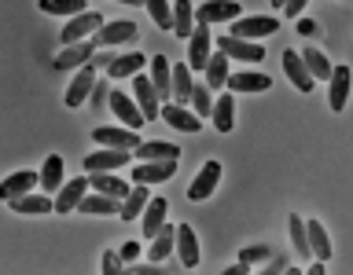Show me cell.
I'll list each match as a JSON object with an SVG mask.
<instances>
[{
    "instance_id": "obj_43",
    "label": "cell",
    "mask_w": 353,
    "mask_h": 275,
    "mask_svg": "<svg viewBox=\"0 0 353 275\" xmlns=\"http://www.w3.org/2000/svg\"><path fill=\"white\" fill-rule=\"evenodd\" d=\"M305 4H309V0H287V4H283V15H287V19H298Z\"/></svg>"
},
{
    "instance_id": "obj_33",
    "label": "cell",
    "mask_w": 353,
    "mask_h": 275,
    "mask_svg": "<svg viewBox=\"0 0 353 275\" xmlns=\"http://www.w3.org/2000/svg\"><path fill=\"white\" fill-rule=\"evenodd\" d=\"M165 209H170L165 198H151L143 209V235H159V228L165 224Z\"/></svg>"
},
{
    "instance_id": "obj_27",
    "label": "cell",
    "mask_w": 353,
    "mask_h": 275,
    "mask_svg": "<svg viewBox=\"0 0 353 275\" xmlns=\"http://www.w3.org/2000/svg\"><path fill=\"white\" fill-rule=\"evenodd\" d=\"M143 63H148V55H140V52H132V55H114V63L107 66V77H137L143 70Z\"/></svg>"
},
{
    "instance_id": "obj_30",
    "label": "cell",
    "mask_w": 353,
    "mask_h": 275,
    "mask_svg": "<svg viewBox=\"0 0 353 275\" xmlns=\"http://www.w3.org/2000/svg\"><path fill=\"white\" fill-rule=\"evenodd\" d=\"M217 132H232L236 129V103H232V96H221L214 103V114H210Z\"/></svg>"
},
{
    "instance_id": "obj_12",
    "label": "cell",
    "mask_w": 353,
    "mask_h": 275,
    "mask_svg": "<svg viewBox=\"0 0 353 275\" xmlns=\"http://www.w3.org/2000/svg\"><path fill=\"white\" fill-rule=\"evenodd\" d=\"M206 63H210V26L199 22L195 33L188 37V66L192 70H206Z\"/></svg>"
},
{
    "instance_id": "obj_36",
    "label": "cell",
    "mask_w": 353,
    "mask_h": 275,
    "mask_svg": "<svg viewBox=\"0 0 353 275\" xmlns=\"http://www.w3.org/2000/svg\"><path fill=\"white\" fill-rule=\"evenodd\" d=\"M11 209L15 213H52L55 202L44 195H22V198H11Z\"/></svg>"
},
{
    "instance_id": "obj_35",
    "label": "cell",
    "mask_w": 353,
    "mask_h": 275,
    "mask_svg": "<svg viewBox=\"0 0 353 275\" xmlns=\"http://www.w3.org/2000/svg\"><path fill=\"white\" fill-rule=\"evenodd\" d=\"M173 246H176V228L162 224V228H159V235H154V242H151V261H154V264L165 261V257L173 253Z\"/></svg>"
},
{
    "instance_id": "obj_22",
    "label": "cell",
    "mask_w": 353,
    "mask_h": 275,
    "mask_svg": "<svg viewBox=\"0 0 353 275\" xmlns=\"http://www.w3.org/2000/svg\"><path fill=\"white\" fill-rule=\"evenodd\" d=\"M88 180H92V191H103L110 198H121V202H125L129 191H132V184H125L121 176H110V173H88Z\"/></svg>"
},
{
    "instance_id": "obj_26",
    "label": "cell",
    "mask_w": 353,
    "mask_h": 275,
    "mask_svg": "<svg viewBox=\"0 0 353 275\" xmlns=\"http://www.w3.org/2000/svg\"><path fill=\"white\" fill-rule=\"evenodd\" d=\"M176 250H181V268H195L199 264V239L188 224L176 228Z\"/></svg>"
},
{
    "instance_id": "obj_16",
    "label": "cell",
    "mask_w": 353,
    "mask_h": 275,
    "mask_svg": "<svg viewBox=\"0 0 353 275\" xmlns=\"http://www.w3.org/2000/svg\"><path fill=\"white\" fill-rule=\"evenodd\" d=\"M173 173H176V162H140L137 169H132V180L151 187V184H165Z\"/></svg>"
},
{
    "instance_id": "obj_7",
    "label": "cell",
    "mask_w": 353,
    "mask_h": 275,
    "mask_svg": "<svg viewBox=\"0 0 353 275\" xmlns=\"http://www.w3.org/2000/svg\"><path fill=\"white\" fill-rule=\"evenodd\" d=\"M88 187H92L88 176H77V180L63 184L59 191H55V213H70V209H77V206H81V198L88 195Z\"/></svg>"
},
{
    "instance_id": "obj_17",
    "label": "cell",
    "mask_w": 353,
    "mask_h": 275,
    "mask_svg": "<svg viewBox=\"0 0 353 275\" xmlns=\"http://www.w3.org/2000/svg\"><path fill=\"white\" fill-rule=\"evenodd\" d=\"M96 48L103 44H125V41H137V22H110V26H99L92 33Z\"/></svg>"
},
{
    "instance_id": "obj_32",
    "label": "cell",
    "mask_w": 353,
    "mask_h": 275,
    "mask_svg": "<svg viewBox=\"0 0 353 275\" xmlns=\"http://www.w3.org/2000/svg\"><path fill=\"white\" fill-rule=\"evenodd\" d=\"M203 74H206V85H210V88H225L228 77H232V74H228V55H225V52L210 55V63H206Z\"/></svg>"
},
{
    "instance_id": "obj_46",
    "label": "cell",
    "mask_w": 353,
    "mask_h": 275,
    "mask_svg": "<svg viewBox=\"0 0 353 275\" xmlns=\"http://www.w3.org/2000/svg\"><path fill=\"white\" fill-rule=\"evenodd\" d=\"M298 33H302V37H313V33H316V22H313V19H298Z\"/></svg>"
},
{
    "instance_id": "obj_41",
    "label": "cell",
    "mask_w": 353,
    "mask_h": 275,
    "mask_svg": "<svg viewBox=\"0 0 353 275\" xmlns=\"http://www.w3.org/2000/svg\"><path fill=\"white\" fill-rule=\"evenodd\" d=\"M214 103H217V99H210V85H195V92H192L195 114L199 118H210V114H214Z\"/></svg>"
},
{
    "instance_id": "obj_9",
    "label": "cell",
    "mask_w": 353,
    "mask_h": 275,
    "mask_svg": "<svg viewBox=\"0 0 353 275\" xmlns=\"http://www.w3.org/2000/svg\"><path fill=\"white\" fill-rule=\"evenodd\" d=\"M232 19H239V0H206L195 11V22H203V26H210V22H232Z\"/></svg>"
},
{
    "instance_id": "obj_40",
    "label": "cell",
    "mask_w": 353,
    "mask_h": 275,
    "mask_svg": "<svg viewBox=\"0 0 353 275\" xmlns=\"http://www.w3.org/2000/svg\"><path fill=\"white\" fill-rule=\"evenodd\" d=\"M148 11H151L154 26L173 33V4H170V0H148Z\"/></svg>"
},
{
    "instance_id": "obj_29",
    "label": "cell",
    "mask_w": 353,
    "mask_h": 275,
    "mask_svg": "<svg viewBox=\"0 0 353 275\" xmlns=\"http://www.w3.org/2000/svg\"><path fill=\"white\" fill-rule=\"evenodd\" d=\"M225 88H232V92H265V88H272V77H265V74H232Z\"/></svg>"
},
{
    "instance_id": "obj_39",
    "label": "cell",
    "mask_w": 353,
    "mask_h": 275,
    "mask_svg": "<svg viewBox=\"0 0 353 275\" xmlns=\"http://www.w3.org/2000/svg\"><path fill=\"white\" fill-rule=\"evenodd\" d=\"M302 59H305L309 74H313L316 81H327V77H331V70H335V66H331V63H327V59H324V55H320L316 48H305V52H302Z\"/></svg>"
},
{
    "instance_id": "obj_15",
    "label": "cell",
    "mask_w": 353,
    "mask_h": 275,
    "mask_svg": "<svg viewBox=\"0 0 353 275\" xmlns=\"http://www.w3.org/2000/svg\"><path fill=\"white\" fill-rule=\"evenodd\" d=\"M162 121L176 132H199L203 129V118L188 114V107H176V103H162Z\"/></svg>"
},
{
    "instance_id": "obj_4",
    "label": "cell",
    "mask_w": 353,
    "mask_h": 275,
    "mask_svg": "<svg viewBox=\"0 0 353 275\" xmlns=\"http://www.w3.org/2000/svg\"><path fill=\"white\" fill-rule=\"evenodd\" d=\"M327 81H331V85H327V107L339 114V110H346V99H350V88H353L350 66H335Z\"/></svg>"
},
{
    "instance_id": "obj_47",
    "label": "cell",
    "mask_w": 353,
    "mask_h": 275,
    "mask_svg": "<svg viewBox=\"0 0 353 275\" xmlns=\"http://www.w3.org/2000/svg\"><path fill=\"white\" fill-rule=\"evenodd\" d=\"M247 272H250L247 261H239V264H232V268H228V275H247Z\"/></svg>"
},
{
    "instance_id": "obj_48",
    "label": "cell",
    "mask_w": 353,
    "mask_h": 275,
    "mask_svg": "<svg viewBox=\"0 0 353 275\" xmlns=\"http://www.w3.org/2000/svg\"><path fill=\"white\" fill-rule=\"evenodd\" d=\"M118 4H148V0H118Z\"/></svg>"
},
{
    "instance_id": "obj_1",
    "label": "cell",
    "mask_w": 353,
    "mask_h": 275,
    "mask_svg": "<svg viewBox=\"0 0 353 275\" xmlns=\"http://www.w3.org/2000/svg\"><path fill=\"white\" fill-rule=\"evenodd\" d=\"M280 30V22L272 15H250V19H236L232 26V37H243V41H261V37H272Z\"/></svg>"
},
{
    "instance_id": "obj_44",
    "label": "cell",
    "mask_w": 353,
    "mask_h": 275,
    "mask_svg": "<svg viewBox=\"0 0 353 275\" xmlns=\"http://www.w3.org/2000/svg\"><path fill=\"white\" fill-rule=\"evenodd\" d=\"M118 257L125 261V264H129V261H137V257H140V246H137V242H125V246H121V253H118Z\"/></svg>"
},
{
    "instance_id": "obj_45",
    "label": "cell",
    "mask_w": 353,
    "mask_h": 275,
    "mask_svg": "<svg viewBox=\"0 0 353 275\" xmlns=\"http://www.w3.org/2000/svg\"><path fill=\"white\" fill-rule=\"evenodd\" d=\"M103 272L107 275H118V253H103Z\"/></svg>"
},
{
    "instance_id": "obj_2",
    "label": "cell",
    "mask_w": 353,
    "mask_h": 275,
    "mask_svg": "<svg viewBox=\"0 0 353 275\" xmlns=\"http://www.w3.org/2000/svg\"><path fill=\"white\" fill-rule=\"evenodd\" d=\"M132 158V151H118V147H107V151H92L85 158V173H118L125 169Z\"/></svg>"
},
{
    "instance_id": "obj_19",
    "label": "cell",
    "mask_w": 353,
    "mask_h": 275,
    "mask_svg": "<svg viewBox=\"0 0 353 275\" xmlns=\"http://www.w3.org/2000/svg\"><path fill=\"white\" fill-rule=\"evenodd\" d=\"M96 55V41H81V44H66V48L59 52V59H55V66L59 70H74V66H88V59Z\"/></svg>"
},
{
    "instance_id": "obj_13",
    "label": "cell",
    "mask_w": 353,
    "mask_h": 275,
    "mask_svg": "<svg viewBox=\"0 0 353 275\" xmlns=\"http://www.w3.org/2000/svg\"><path fill=\"white\" fill-rule=\"evenodd\" d=\"M283 70H287V77H291V85L298 88V92H313L316 77L309 74V66H305V59L298 52H283Z\"/></svg>"
},
{
    "instance_id": "obj_31",
    "label": "cell",
    "mask_w": 353,
    "mask_h": 275,
    "mask_svg": "<svg viewBox=\"0 0 353 275\" xmlns=\"http://www.w3.org/2000/svg\"><path fill=\"white\" fill-rule=\"evenodd\" d=\"M305 228H309V246H313V257L316 261H331V239H327V231L320 220H305Z\"/></svg>"
},
{
    "instance_id": "obj_49",
    "label": "cell",
    "mask_w": 353,
    "mask_h": 275,
    "mask_svg": "<svg viewBox=\"0 0 353 275\" xmlns=\"http://www.w3.org/2000/svg\"><path fill=\"white\" fill-rule=\"evenodd\" d=\"M269 4H272V8H283V4H287V0H269Z\"/></svg>"
},
{
    "instance_id": "obj_20",
    "label": "cell",
    "mask_w": 353,
    "mask_h": 275,
    "mask_svg": "<svg viewBox=\"0 0 353 275\" xmlns=\"http://www.w3.org/2000/svg\"><path fill=\"white\" fill-rule=\"evenodd\" d=\"M33 184H41V173H30V169H22V173H11L4 184H0V198H22V195H30L33 191Z\"/></svg>"
},
{
    "instance_id": "obj_42",
    "label": "cell",
    "mask_w": 353,
    "mask_h": 275,
    "mask_svg": "<svg viewBox=\"0 0 353 275\" xmlns=\"http://www.w3.org/2000/svg\"><path fill=\"white\" fill-rule=\"evenodd\" d=\"M269 257H272L269 246H250V250L239 253V261H247V264H258V261H269Z\"/></svg>"
},
{
    "instance_id": "obj_11",
    "label": "cell",
    "mask_w": 353,
    "mask_h": 275,
    "mask_svg": "<svg viewBox=\"0 0 353 275\" xmlns=\"http://www.w3.org/2000/svg\"><path fill=\"white\" fill-rule=\"evenodd\" d=\"M110 110H114V118L121 121V125H129V129H140L143 121H148V118H143V110L132 103V99L121 92V88H114V92H110Z\"/></svg>"
},
{
    "instance_id": "obj_21",
    "label": "cell",
    "mask_w": 353,
    "mask_h": 275,
    "mask_svg": "<svg viewBox=\"0 0 353 275\" xmlns=\"http://www.w3.org/2000/svg\"><path fill=\"white\" fill-rule=\"evenodd\" d=\"M151 85L159 92V99H173V66L165 55H154L151 59Z\"/></svg>"
},
{
    "instance_id": "obj_37",
    "label": "cell",
    "mask_w": 353,
    "mask_h": 275,
    "mask_svg": "<svg viewBox=\"0 0 353 275\" xmlns=\"http://www.w3.org/2000/svg\"><path fill=\"white\" fill-rule=\"evenodd\" d=\"M44 15H81L85 11V0H37Z\"/></svg>"
},
{
    "instance_id": "obj_3",
    "label": "cell",
    "mask_w": 353,
    "mask_h": 275,
    "mask_svg": "<svg viewBox=\"0 0 353 275\" xmlns=\"http://www.w3.org/2000/svg\"><path fill=\"white\" fill-rule=\"evenodd\" d=\"M217 52H225L228 59H243V63H261L265 59V48L258 41H243V37H217Z\"/></svg>"
},
{
    "instance_id": "obj_38",
    "label": "cell",
    "mask_w": 353,
    "mask_h": 275,
    "mask_svg": "<svg viewBox=\"0 0 353 275\" xmlns=\"http://www.w3.org/2000/svg\"><path fill=\"white\" fill-rule=\"evenodd\" d=\"M291 242H294L298 257H313V246H309V228H305V220H298V213H291Z\"/></svg>"
},
{
    "instance_id": "obj_24",
    "label": "cell",
    "mask_w": 353,
    "mask_h": 275,
    "mask_svg": "<svg viewBox=\"0 0 353 275\" xmlns=\"http://www.w3.org/2000/svg\"><path fill=\"white\" fill-rule=\"evenodd\" d=\"M195 26H199V22H195L192 0H173V33H176V37H181V41L192 37Z\"/></svg>"
},
{
    "instance_id": "obj_34",
    "label": "cell",
    "mask_w": 353,
    "mask_h": 275,
    "mask_svg": "<svg viewBox=\"0 0 353 275\" xmlns=\"http://www.w3.org/2000/svg\"><path fill=\"white\" fill-rule=\"evenodd\" d=\"M41 187H44L48 195L63 187V158H59V154H48V158H44V169H41Z\"/></svg>"
},
{
    "instance_id": "obj_5",
    "label": "cell",
    "mask_w": 353,
    "mask_h": 275,
    "mask_svg": "<svg viewBox=\"0 0 353 275\" xmlns=\"http://www.w3.org/2000/svg\"><path fill=\"white\" fill-rule=\"evenodd\" d=\"M132 96H137V107L143 110V118H148V121L162 118V103H159V92H154L151 77H143V74L132 77Z\"/></svg>"
},
{
    "instance_id": "obj_25",
    "label": "cell",
    "mask_w": 353,
    "mask_h": 275,
    "mask_svg": "<svg viewBox=\"0 0 353 275\" xmlns=\"http://www.w3.org/2000/svg\"><path fill=\"white\" fill-rule=\"evenodd\" d=\"M132 154H137L140 162H181V147L162 143V140H159V143H140Z\"/></svg>"
},
{
    "instance_id": "obj_14",
    "label": "cell",
    "mask_w": 353,
    "mask_h": 275,
    "mask_svg": "<svg viewBox=\"0 0 353 275\" xmlns=\"http://www.w3.org/2000/svg\"><path fill=\"white\" fill-rule=\"evenodd\" d=\"M92 88H96V63H88V66H81V74L74 77V85L66 88V107H70V110L81 107Z\"/></svg>"
},
{
    "instance_id": "obj_23",
    "label": "cell",
    "mask_w": 353,
    "mask_h": 275,
    "mask_svg": "<svg viewBox=\"0 0 353 275\" xmlns=\"http://www.w3.org/2000/svg\"><path fill=\"white\" fill-rule=\"evenodd\" d=\"M192 92H195V85H192V66H188V63H176V66H173V103H176V107H188V103H192Z\"/></svg>"
},
{
    "instance_id": "obj_6",
    "label": "cell",
    "mask_w": 353,
    "mask_h": 275,
    "mask_svg": "<svg viewBox=\"0 0 353 275\" xmlns=\"http://www.w3.org/2000/svg\"><path fill=\"white\" fill-rule=\"evenodd\" d=\"M99 26H103V19H99L96 11H81V15H74V19L63 26V48H66V44H81L88 33L99 30Z\"/></svg>"
},
{
    "instance_id": "obj_10",
    "label": "cell",
    "mask_w": 353,
    "mask_h": 275,
    "mask_svg": "<svg viewBox=\"0 0 353 275\" xmlns=\"http://www.w3.org/2000/svg\"><path fill=\"white\" fill-rule=\"evenodd\" d=\"M99 147H118V151H137L140 147V132L137 129H96L92 136Z\"/></svg>"
},
{
    "instance_id": "obj_8",
    "label": "cell",
    "mask_w": 353,
    "mask_h": 275,
    "mask_svg": "<svg viewBox=\"0 0 353 275\" xmlns=\"http://www.w3.org/2000/svg\"><path fill=\"white\" fill-rule=\"evenodd\" d=\"M217 180H221V162H214V158H210V162L203 165V169H199L195 184L188 187V198H192V202H206V198L214 195Z\"/></svg>"
},
{
    "instance_id": "obj_18",
    "label": "cell",
    "mask_w": 353,
    "mask_h": 275,
    "mask_svg": "<svg viewBox=\"0 0 353 275\" xmlns=\"http://www.w3.org/2000/svg\"><path fill=\"white\" fill-rule=\"evenodd\" d=\"M77 213H88V217H118L121 213V198H110L103 191H96V195H85L81 198V206H77Z\"/></svg>"
},
{
    "instance_id": "obj_28",
    "label": "cell",
    "mask_w": 353,
    "mask_h": 275,
    "mask_svg": "<svg viewBox=\"0 0 353 275\" xmlns=\"http://www.w3.org/2000/svg\"><path fill=\"white\" fill-rule=\"evenodd\" d=\"M148 202H151V195H148V184H132V191H129V198L121 202V220H137V217H143V209H148Z\"/></svg>"
}]
</instances>
